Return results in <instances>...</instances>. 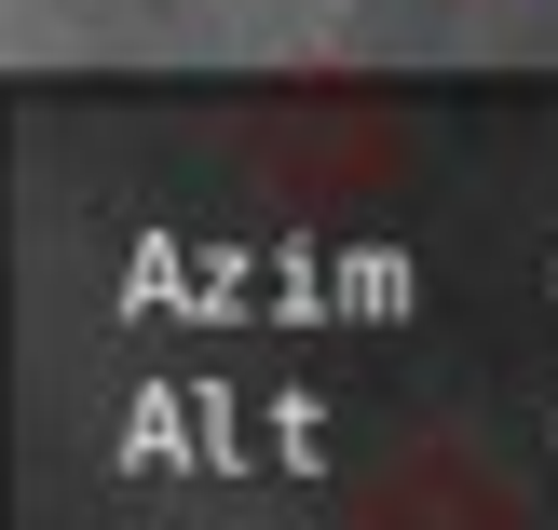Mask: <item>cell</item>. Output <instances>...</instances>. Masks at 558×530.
I'll return each instance as SVG.
<instances>
[]
</instances>
